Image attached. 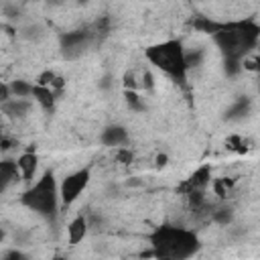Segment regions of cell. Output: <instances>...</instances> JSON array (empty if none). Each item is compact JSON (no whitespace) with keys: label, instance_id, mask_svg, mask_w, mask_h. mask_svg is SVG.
<instances>
[{"label":"cell","instance_id":"obj_1","mask_svg":"<svg viewBox=\"0 0 260 260\" xmlns=\"http://www.w3.org/2000/svg\"><path fill=\"white\" fill-rule=\"evenodd\" d=\"M213 45L221 53L223 59L244 61L252 55L260 41V26L256 20H230V22H215V28L209 32Z\"/></svg>","mask_w":260,"mask_h":260},{"label":"cell","instance_id":"obj_2","mask_svg":"<svg viewBox=\"0 0 260 260\" xmlns=\"http://www.w3.org/2000/svg\"><path fill=\"white\" fill-rule=\"evenodd\" d=\"M148 242L152 256L171 260H187L195 256L201 246L197 234L181 225H158L148 234Z\"/></svg>","mask_w":260,"mask_h":260},{"label":"cell","instance_id":"obj_3","mask_svg":"<svg viewBox=\"0 0 260 260\" xmlns=\"http://www.w3.org/2000/svg\"><path fill=\"white\" fill-rule=\"evenodd\" d=\"M20 203L32 211L35 215L43 217V219H55L59 209H61V201H59V181L55 179V175L51 171H45L39 179H35V183H30L22 195H20Z\"/></svg>","mask_w":260,"mask_h":260},{"label":"cell","instance_id":"obj_4","mask_svg":"<svg viewBox=\"0 0 260 260\" xmlns=\"http://www.w3.org/2000/svg\"><path fill=\"white\" fill-rule=\"evenodd\" d=\"M144 57L154 69H158L173 81H177V83L187 81L189 71L185 65V47L179 39H167L162 43L146 47Z\"/></svg>","mask_w":260,"mask_h":260},{"label":"cell","instance_id":"obj_5","mask_svg":"<svg viewBox=\"0 0 260 260\" xmlns=\"http://www.w3.org/2000/svg\"><path fill=\"white\" fill-rule=\"evenodd\" d=\"M89 181H91V169L89 167H83V169H77V171L65 175L59 181V201H61V207L63 209L71 207L81 197V193L89 187Z\"/></svg>","mask_w":260,"mask_h":260},{"label":"cell","instance_id":"obj_6","mask_svg":"<svg viewBox=\"0 0 260 260\" xmlns=\"http://www.w3.org/2000/svg\"><path fill=\"white\" fill-rule=\"evenodd\" d=\"M91 35L87 28H77V30H67L59 37V49L65 61H77L81 55L89 49L91 45Z\"/></svg>","mask_w":260,"mask_h":260},{"label":"cell","instance_id":"obj_7","mask_svg":"<svg viewBox=\"0 0 260 260\" xmlns=\"http://www.w3.org/2000/svg\"><path fill=\"white\" fill-rule=\"evenodd\" d=\"M35 108V102L30 98H10L0 104V112L8 120H24Z\"/></svg>","mask_w":260,"mask_h":260},{"label":"cell","instance_id":"obj_8","mask_svg":"<svg viewBox=\"0 0 260 260\" xmlns=\"http://www.w3.org/2000/svg\"><path fill=\"white\" fill-rule=\"evenodd\" d=\"M128 138H130L128 130H126L124 126H120V124H110V126H106V128L102 130V134H100V142H102L104 146H110V148H120V146H124V144L128 142Z\"/></svg>","mask_w":260,"mask_h":260},{"label":"cell","instance_id":"obj_9","mask_svg":"<svg viewBox=\"0 0 260 260\" xmlns=\"http://www.w3.org/2000/svg\"><path fill=\"white\" fill-rule=\"evenodd\" d=\"M16 183H20V173H18L16 160L0 158V195H4Z\"/></svg>","mask_w":260,"mask_h":260},{"label":"cell","instance_id":"obj_10","mask_svg":"<svg viewBox=\"0 0 260 260\" xmlns=\"http://www.w3.org/2000/svg\"><path fill=\"white\" fill-rule=\"evenodd\" d=\"M16 167H18V173H20V181H24L26 185L32 183V179L37 177V169H39V156L28 150V152H22L18 158H16Z\"/></svg>","mask_w":260,"mask_h":260},{"label":"cell","instance_id":"obj_11","mask_svg":"<svg viewBox=\"0 0 260 260\" xmlns=\"http://www.w3.org/2000/svg\"><path fill=\"white\" fill-rule=\"evenodd\" d=\"M30 100H32L43 112H53V110H55V104H57V93H55L51 87H47V85L32 83Z\"/></svg>","mask_w":260,"mask_h":260},{"label":"cell","instance_id":"obj_12","mask_svg":"<svg viewBox=\"0 0 260 260\" xmlns=\"http://www.w3.org/2000/svg\"><path fill=\"white\" fill-rule=\"evenodd\" d=\"M209 185H211V169L209 167H201L183 183L181 191L187 195V193H193V191H205Z\"/></svg>","mask_w":260,"mask_h":260},{"label":"cell","instance_id":"obj_13","mask_svg":"<svg viewBox=\"0 0 260 260\" xmlns=\"http://www.w3.org/2000/svg\"><path fill=\"white\" fill-rule=\"evenodd\" d=\"M87 234H89V225H87V217H85V215H75V217L67 223V242H69L71 246L83 242Z\"/></svg>","mask_w":260,"mask_h":260},{"label":"cell","instance_id":"obj_14","mask_svg":"<svg viewBox=\"0 0 260 260\" xmlns=\"http://www.w3.org/2000/svg\"><path fill=\"white\" fill-rule=\"evenodd\" d=\"M250 112H252V100H250L248 95H240V98L225 110V118L238 122V120H244Z\"/></svg>","mask_w":260,"mask_h":260},{"label":"cell","instance_id":"obj_15","mask_svg":"<svg viewBox=\"0 0 260 260\" xmlns=\"http://www.w3.org/2000/svg\"><path fill=\"white\" fill-rule=\"evenodd\" d=\"M8 85H10V93H12V98H30V93H32V83H30V81H24V79H12Z\"/></svg>","mask_w":260,"mask_h":260},{"label":"cell","instance_id":"obj_16","mask_svg":"<svg viewBox=\"0 0 260 260\" xmlns=\"http://www.w3.org/2000/svg\"><path fill=\"white\" fill-rule=\"evenodd\" d=\"M209 215H211V219H213L215 223H219V225H228V223L234 221V209L228 207V205L215 207L213 211H209Z\"/></svg>","mask_w":260,"mask_h":260},{"label":"cell","instance_id":"obj_17","mask_svg":"<svg viewBox=\"0 0 260 260\" xmlns=\"http://www.w3.org/2000/svg\"><path fill=\"white\" fill-rule=\"evenodd\" d=\"M124 100H126V106L132 110V112H144L146 110V104L144 100L138 95V91L134 89H124Z\"/></svg>","mask_w":260,"mask_h":260},{"label":"cell","instance_id":"obj_18","mask_svg":"<svg viewBox=\"0 0 260 260\" xmlns=\"http://www.w3.org/2000/svg\"><path fill=\"white\" fill-rule=\"evenodd\" d=\"M10 98H12V93H10V85L0 81V104L6 102V100H10Z\"/></svg>","mask_w":260,"mask_h":260},{"label":"cell","instance_id":"obj_19","mask_svg":"<svg viewBox=\"0 0 260 260\" xmlns=\"http://www.w3.org/2000/svg\"><path fill=\"white\" fill-rule=\"evenodd\" d=\"M2 258H12V260H16V258H26V254H24V252H20V250H16V248H12V250L4 252V254H2Z\"/></svg>","mask_w":260,"mask_h":260},{"label":"cell","instance_id":"obj_20","mask_svg":"<svg viewBox=\"0 0 260 260\" xmlns=\"http://www.w3.org/2000/svg\"><path fill=\"white\" fill-rule=\"evenodd\" d=\"M110 85H112V75H106V77L100 81V87H102V89H108Z\"/></svg>","mask_w":260,"mask_h":260},{"label":"cell","instance_id":"obj_21","mask_svg":"<svg viewBox=\"0 0 260 260\" xmlns=\"http://www.w3.org/2000/svg\"><path fill=\"white\" fill-rule=\"evenodd\" d=\"M4 238H6V232H4V228H2V225H0V244H2V242H4Z\"/></svg>","mask_w":260,"mask_h":260},{"label":"cell","instance_id":"obj_22","mask_svg":"<svg viewBox=\"0 0 260 260\" xmlns=\"http://www.w3.org/2000/svg\"><path fill=\"white\" fill-rule=\"evenodd\" d=\"M75 2H79V4H85V2H87V0H75Z\"/></svg>","mask_w":260,"mask_h":260}]
</instances>
